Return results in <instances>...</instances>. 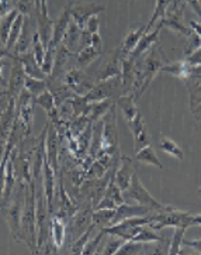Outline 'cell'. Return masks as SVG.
<instances>
[{"instance_id": "obj_14", "label": "cell", "mask_w": 201, "mask_h": 255, "mask_svg": "<svg viewBox=\"0 0 201 255\" xmlns=\"http://www.w3.org/2000/svg\"><path fill=\"white\" fill-rule=\"evenodd\" d=\"M190 71H192V65L187 61H177L173 64H168L160 68V72H166V74L173 75L179 79H189L190 78Z\"/></svg>"}, {"instance_id": "obj_9", "label": "cell", "mask_w": 201, "mask_h": 255, "mask_svg": "<svg viewBox=\"0 0 201 255\" xmlns=\"http://www.w3.org/2000/svg\"><path fill=\"white\" fill-rule=\"evenodd\" d=\"M160 30H162V24H158L155 28H153V31L152 33H143L142 38L139 40L138 42V45L135 47L134 51L128 55V58L131 59V61H136L138 58L141 57L142 54H145L148 50H151L152 45H155L156 42L159 41V33Z\"/></svg>"}, {"instance_id": "obj_12", "label": "cell", "mask_w": 201, "mask_h": 255, "mask_svg": "<svg viewBox=\"0 0 201 255\" xmlns=\"http://www.w3.org/2000/svg\"><path fill=\"white\" fill-rule=\"evenodd\" d=\"M145 30H146V25H141V27H138L136 30H131L130 33L127 34V37L124 38V41L121 42V45L118 47V50H117L118 57L120 58L128 57V55L134 51L135 47L138 45L139 40L142 38Z\"/></svg>"}, {"instance_id": "obj_37", "label": "cell", "mask_w": 201, "mask_h": 255, "mask_svg": "<svg viewBox=\"0 0 201 255\" xmlns=\"http://www.w3.org/2000/svg\"><path fill=\"white\" fill-rule=\"evenodd\" d=\"M189 226H190V227L201 226V214L190 213V216H189Z\"/></svg>"}, {"instance_id": "obj_39", "label": "cell", "mask_w": 201, "mask_h": 255, "mask_svg": "<svg viewBox=\"0 0 201 255\" xmlns=\"http://www.w3.org/2000/svg\"><path fill=\"white\" fill-rule=\"evenodd\" d=\"M193 112H194V113H196V115H197V113H201V103L197 107H194Z\"/></svg>"}, {"instance_id": "obj_25", "label": "cell", "mask_w": 201, "mask_h": 255, "mask_svg": "<svg viewBox=\"0 0 201 255\" xmlns=\"http://www.w3.org/2000/svg\"><path fill=\"white\" fill-rule=\"evenodd\" d=\"M100 52L101 50L94 48L93 45H87V47H84L83 50L79 52V55H77V62L82 66L90 65L93 61L100 55Z\"/></svg>"}, {"instance_id": "obj_36", "label": "cell", "mask_w": 201, "mask_h": 255, "mask_svg": "<svg viewBox=\"0 0 201 255\" xmlns=\"http://www.w3.org/2000/svg\"><path fill=\"white\" fill-rule=\"evenodd\" d=\"M183 246H186V247H192L194 251H197V253H200L201 254V240H193V241L183 240Z\"/></svg>"}, {"instance_id": "obj_35", "label": "cell", "mask_w": 201, "mask_h": 255, "mask_svg": "<svg viewBox=\"0 0 201 255\" xmlns=\"http://www.w3.org/2000/svg\"><path fill=\"white\" fill-rule=\"evenodd\" d=\"M186 3L192 7L194 13L201 18V3L200 0H186Z\"/></svg>"}, {"instance_id": "obj_19", "label": "cell", "mask_w": 201, "mask_h": 255, "mask_svg": "<svg viewBox=\"0 0 201 255\" xmlns=\"http://www.w3.org/2000/svg\"><path fill=\"white\" fill-rule=\"evenodd\" d=\"M18 14H20V11L17 8H14V10H11L10 13H7L6 16L3 17V21L0 23V40H1V42L4 45H6V42L8 40V35H10V30L13 27V23H14V20H16Z\"/></svg>"}, {"instance_id": "obj_11", "label": "cell", "mask_w": 201, "mask_h": 255, "mask_svg": "<svg viewBox=\"0 0 201 255\" xmlns=\"http://www.w3.org/2000/svg\"><path fill=\"white\" fill-rule=\"evenodd\" d=\"M151 210L148 207H145L142 205H127V203H123V205H118L116 207V214H114V219H113V224H117V223L123 222L126 219H130V217H135V216H146Z\"/></svg>"}, {"instance_id": "obj_16", "label": "cell", "mask_w": 201, "mask_h": 255, "mask_svg": "<svg viewBox=\"0 0 201 255\" xmlns=\"http://www.w3.org/2000/svg\"><path fill=\"white\" fill-rule=\"evenodd\" d=\"M134 95H128V96H121L117 99V106L123 110V115L126 117V122H130L135 117V115L139 112L138 107L134 102Z\"/></svg>"}, {"instance_id": "obj_13", "label": "cell", "mask_w": 201, "mask_h": 255, "mask_svg": "<svg viewBox=\"0 0 201 255\" xmlns=\"http://www.w3.org/2000/svg\"><path fill=\"white\" fill-rule=\"evenodd\" d=\"M134 168H133V161L128 158V156H124L123 158V165L118 168V171L114 175V182L117 185L121 192H126L130 186V182H131V178L134 175Z\"/></svg>"}, {"instance_id": "obj_20", "label": "cell", "mask_w": 201, "mask_h": 255, "mask_svg": "<svg viewBox=\"0 0 201 255\" xmlns=\"http://www.w3.org/2000/svg\"><path fill=\"white\" fill-rule=\"evenodd\" d=\"M24 78H25V72L23 69V66L20 64H17L13 71H11V78H10V89L13 91V95L16 96L18 92L23 89L24 86Z\"/></svg>"}, {"instance_id": "obj_27", "label": "cell", "mask_w": 201, "mask_h": 255, "mask_svg": "<svg viewBox=\"0 0 201 255\" xmlns=\"http://www.w3.org/2000/svg\"><path fill=\"white\" fill-rule=\"evenodd\" d=\"M126 243V240H123L121 237H117V236H110L107 243L104 244L103 250L99 251V254H117V251L120 250V247Z\"/></svg>"}, {"instance_id": "obj_21", "label": "cell", "mask_w": 201, "mask_h": 255, "mask_svg": "<svg viewBox=\"0 0 201 255\" xmlns=\"http://www.w3.org/2000/svg\"><path fill=\"white\" fill-rule=\"evenodd\" d=\"M172 1H173V0H156V7H155V11H153L151 20H149V24L146 25L145 33H148L152 27L156 24L158 20H159V21L162 20V17L165 16V13H166V10H168V7L170 6Z\"/></svg>"}, {"instance_id": "obj_6", "label": "cell", "mask_w": 201, "mask_h": 255, "mask_svg": "<svg viewBox=\"0 0 201 255\" xmlns=\"http://www.w3.org/2000/svg\"><path fill=\"white\" fill-rule=\"evenodd\" d=\"M67 8H69L70 17L73 18L76 24L79 25V28L84 30V25L87 24L89 18L92 16H96L97 13H100L101 10H104V6L99 4V3L70 1Z\"/></svg>"}, {"instance_id": "obj_26", "label": "cell", "mask_w": 201, "mask_h": 255, "mask_svg": "<svg viewBox=\"0 0 201 255\" xmlns=\"http://www.w3.org/2000/svg\"><path fill=\"white\" fill-rule=\"evenodd\" d=\"M21 25H23V16L18 14L17 18L13 23V27L10 30V35H8V40L6 42V50H11L14 47V44L18 41V37H20V30H21Z\"/></svg>"}, {"instance_id": "obj_38", "label": "cell", "mask_w": 201, "mask_h": 255, "mask_svg": "<svg viewBox=\"0 0 201 255\" xmlns=\"http://www.w3.org/2000/svg\"><path fill=\"white\" fill-rule=\"evenodd\" d=\"M189 27H190L194 33L197 34V35L201 38V23H199V21H190Z\"/></svg>"}, {"instance_id": "obj_18", "label": "cell", "mask_w": 201, "mask_h": 255, "mask_svg": "<svg viewBox=\"0 0 201 255\" xmlns=\"http://www.w3.org/2000/svg\"><path fill=\"white\" fill-rule=\"evenodd\" d=\"M51 231H52V240L55 243L57 248L62 247L65 241V223L59 216H54L51 222Z\"/></svg>"}, {"instance_id": "obj_32", "label": "cell", "mask_w": 201, "mask_h": 255, "mask_svg": "<svg viewBox=\"0 0 201 255\" xmlns=\"http://www.w3.org/2000/svg\"><path fill=\"white\" fill-rule=\"evenodd\" d=\"M37 103L38 105H41L47 112H51L52 110V107H54V98H52V95H51V92H48L47 89L42 92L41 95H38L37 96Z\"/></svg>"}, {"instance_id": "obj_3", "label": "cell", "mask_w": 201, "mask_h": 255, "mask_svg": "<svg viewBox=\"0 0 201 255\" xmlns=\"http://www.w3.org/2000/svg\"><path fill=\"white\" fill-rule=\"evenodd\" d=\"M189 212H182V210H176L173 207H168L166 210L159 212V214H152L151 222H149V227L153 230L159 231L165 227H177V226H189Z\"/></svg>"}, {"instance_id": "obj_5", "label": "cell", "mask_w": 201, "mask_h": 255, "mask_svg": "<svg viewBox=\"0 0 201 255\" xmlns=\"http://www.w3.org/2000/svg\"><path fill=\"white\" fill-rule=\"evenodd\" d=\"M159 23L162 24V27H168L169 30H172L177 34H183L187 38L193 34V30L190 27L183 24V13L179 8V3L176 0H173L170 3V6L168 7L165 16L162 17Z\"/></svg>"}, {"instance_id": "obj_2", "label": "cell", "mask_w": 201, "mask_h": 255, "mask_svg": "<svg viewBox=\"0 0 201 255\" xmlns=\"http://www.w3.org/2000/svg\"><path fill=\"white\" fill-rule=\"evenodd\" d=\"M35 188L30 183L27 193H25V206L21 213V233L24 241L28 244L33 253H37V237H35V226H37V216H35Z\"/></svg>"}, {"instance_id": "obj_17", "label": "cell", "mask_w": 201, "mask_h": 255, "mask_svg": "<svg viewBox=\"0 0 201 255\" xmlns=\"http://www.w3.org/2000/svg\"><path fill=\"white\" fill-rule=\"evenodd\" d=\"M114 214H116V209H96V212L92 213V222L96 226L104 229L111 226Z\"/></svg>"}, {"instance_id": "obj_31", "label": "cell", "mask_w": 201, "mask_h": 255, "mask_svg": "<svg viewBox=\"0 0 201 255\" xmlns=\"http://www.w3.org/2000/svg\"><path fill=\"white\" fill-rule=\"evenodd\" d=\"M106 234H107V233L101 229L100 233H99V234L94 237V240H93V241H90V240L87 241V244H86V247H84L83 253H82V254H86V255L97 254V248H100L99 247V246H100V241L103 240V237H104Z\"/></svg>"}, {"instance_id": "obj_33", "label": "cell", "mask_w": 201, "mask_h": 255, "mask_svg": "<svg viewBox=\"0 0 201 255\" xmlns=\"http://www.w3.org/2000/svg\"><path fill=\"white\" fill-rule=\"evenodd\" d=\"M186 61H187V62H189L192 66L201 65V47L199 48V50L194 51L192 55L186 57Z\"/></svg>"}, {"instance_id": "obj_24", "label": "cell", "mask_w": 201, "mask_h": 255, "mask_svg": "<svg viewBox=\"0 0 201 255\" xmlns=\"http://www.w3.org/2000/svg\"><path fill=\"white\" fill-rule=\"evenodd\" d=\"M187 229H189V227H186V226H177V227H175V234H173V239L170 241L169 254H180V246L183 244V236H185V233Z\"/></svg>"}, {"instance_id": "obj_4", "label": "cell", "mask_w": 201, "mask_h": 255, "mask_svg": "<svg viewBox=\"0 0 201 255\" xmlns=\"http://www.w3.org/2000/svg\"><path fill=\"white\" fill-rule=\"evenodd\" d=\"M126 195L130 199L135 200L138 205H142L145 207H148L151 212H153V210L155 212H163V210H166L169 207V206H163L158 200H155V199L152 198L151 195H149V192L143 188V185L139 181L136 172H134L133 178H131L130 186L126 190Z\"/></svg>"}, {"instance_id": "obj_1", "label": "cell", "mask_w": 201, "mask_h": 255, "mask_svg": "<svg viewBox=\"0 0 201 255\" xmlns=\"http://www.w3.org/2000/svg\"><path fill=\"white\" fill-rule=\"evenodd\" d=\"M163 61H165V54L162 52L159 44L156 42L151 47L148 57L145 55L142 62L138 64V69H135L134 82H133V88L136 92L134 96L135 99L142 95L145 89L149 86V83L153 81L156 74L160 72V68L163 66Z\"/></svg>"}, {"instance_id": "obj_28", "label": "cell", "mask_w": 201, "mask_h": 255, "mask_svg": "<svg viewBox=\"0 0 201 255\" xmlns=\"http://www.w3.org/2000/svg\"><path fill=\"white\" fill-rule=\"evenodd\" d=\"M24 86L27 91L30 92L34 96H38L40 93L45 91V82L41 81V79H35V78H31L28 75H25L24 78Z\"/></svg>"}, {"instance_id": "obj_23", "label": "cell", "mask_w": 201, "mask_h": 255, "mask_svg": "<svg viewBox=\"0 0 201 255\" xmlns=\"http://www.w3.org/2000/svg\"><path fill=\"white\" fill-rule=\"evenodd\" d=\"M159 147L162 151H165V152L169 154V155L175 156L176 159H180V161H182V159L185 158V155H183V151L180 149V147L177 145L175 141L170 140V138H168V137H162V138H160Z\"/></svg>"}, {"instance_id": "obj_29", "label": "cell", "mask_w": 201, "mask_h": 255, "mask_svg": "<svg viewBox=\"0 0 201 255\" xmlns=\"http://www.w3.org/2000/svg\"><path fill=\"white\" fill-rule=\"evenodd\" d=\"M94 227H96V224L92 222L90 227H87L86 231L82 234V237H79V240H77L75 244L72 246V250H70V251H72L73 254H82V253H83L84 247H86L87 241H89V239H90V234H92L93 230H94Z\"/></svg>"}, {"instance_id": "obj_30", "label": "cell", "mask_w": 201, "mask_h": 255, "mask_svg": "<svg viewBox=\"0 0 201 255\" xmlns=\"http://www.w3.org/2000/svg\"><path fill=\"white\" fill-rule=\"evenodd\" d=\"M92 119L93 120H99L101 116L104 115V112H107L109 109H111V100L106 99L103 102H94L92 106Z\"/></svg>"}, {"instance_id": "obj_34", "label": "cell", "mask_w": 201, "mask_h": 255, "mask_svg": "<svg viewBox=\"0 0 201 255\" xmlns=\"http://www.w3.org/2000/svg\"><path fill=\"white\" fill-rule=\"evenodd\" d=\"M87 31L90 34L99 33V20H97V14L89 18V21H87Z\"/></svg>"}, {"instance_id": "obj_7", "label": "cell", "mask_w": 201, "mask_h": 255, "mask_svg": "<svg viewBox=\"0 0 201 255\" xmlns=\"http://www.w3.org/2000/svg\"><path fill=\"white\" fill-rule=\"evenodd\" d=\"M45 195H44V186H40L37 192V209H35V216H37V226H38V241H37V248H44L47 244V207H45Z\"/></svg>"}, {"instance_id": "obj_10", "label": "cell", "mask_w": 201, "mask_h": 255, "mask_svg": "<svg viewBox=\"0 0 201 255\" xmlns=\"http://www.w3.org/2000/svg\"><path fill=\"white\" fill-rule=\"evenodd\" d=\"M21 192L18 190L17 193V198L14 200V203L10 206L7 212V220L10 224V230L13 233L14 239L18 240L17 237H23V233H21V213H23V209H21Z\"/></svg>"}, {"instance_id": "obj_40", "label": "cell", "mask_w": 201, "mask_h": 255, "mask_svg": "<svg viewBox=\"0 0 201 255\" xmlns=\"http://www.w3.org/2000/svg\"><path fill=\"white\" fill-rule=\"evenodd\" d=\"M197 193H199V196H200V198H201V188L199 190H197Z\"/></svg>"}, {"instance_id": "obj_15", "label": "cell", "mask_w": 201, "mask_h": 255, "mask_svg": "<svg viewBox=\"0 0 201 255\" xmlns=\"http://www.w3.org/2000/svg\"><path fill=\"white\" fill-rule=\"evenodd\" d=\"M135 161L142 162L145 165H153V166H156L159 169H163V165L158 159V156L155 154V149L152 148L151 144H148V145H145L141 149H138V152L135 155Z\"/></svg>"}, {"instance_id": "obj_22", "label": "cell", "mask_w": 201, "mask_h": 255, "mask_svg": "<svg viewBox=\"0 0 201 255\" xmlns=\"http://www.w3.org/2000/svg\"><path fill=\"white\" fill-rule=\"evenodd\" d=\"M145 247L146 243H139V241H134V240H128L126 241L120 250L117 251V254H127V255H135V254H145Z\"/></svg>"}, {"instance_id": "obj_8", "label": "cell", "mask_w": 201, "mask_h": 255, "mask_svg": "<svg viewBox=\"0 0 201 255\" xmlns=\"http://www.w3.org/2000/svg\"><path fill=\"white\" fill-rule=\"evenodd\" d=\"M127 124H128L130 130L134 134L135 149H136V151L149 144V137H148V132L145 130V122H143V117L139 112L135 115V117L133 120L127 122Z\"/></svg>"}]
</instances>
